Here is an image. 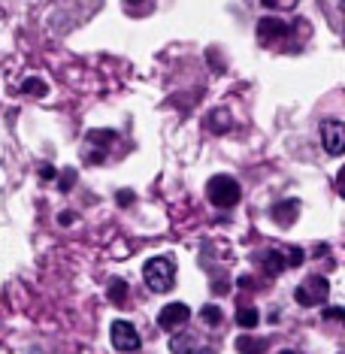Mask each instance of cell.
Listing matches in <instances>:
<instances>
[{
  "label": "cell",
  "instance_id": "5b68a950",
  "mask_svg": "<svg viewBox=\"0 0 345 354\" xmlns=\"http://www.w3.org/2000/svg\"><path fill=\"white\" fill-rule=\"evenodd\" d=\"M327 294H330V281H327L324 276H309L306 281H300L294 291V300L300 306H321L327 300Z\"/></svg>",
  "mask_w": 345,
  "mask_h": 354
},
{
  "label": "cell",
  "instance_id": "7c38bea8",
  "mask_svg": "<svg viewBox=\"0 0 345 354\" xmlns=\"http://www.w3.org/2000/svg\"><path fill=\"white\" fill-rule=\"evenodd\" d=\"M267 339H254V336H236L234 348L239 354H267Z\"/></svg>",
  "mask_w": 345,
  "mask_h": 354
},
{
  "label": "cell",
  "instance_id": "3957f363",
  "mask_svg": "<svg viewBox=\"0 0 345 354\" xmlns=\"http://www.w3.org/2000/svg\"><path fill=\"white\" fill-rule=\"evenodd\" d=\"M206 200L215 206V209H234L239 200H243V188L234 176H212L206 182Z\"/></svg>",
  "mask_w": 345,
  "mask_h": 354
},
{
  "label": "cell",
  "instance_id": "ac0fdd59",
  "mask_svg": "<svg viewBox=\"0 0 345 354\" xmlns=\"http://www.w3.org/2000/svg\"><path fill=\"white\" fill-rule=\"evenodd\" d=\"M267 10H294L297 0H261Z\"/></svg>",
  "mask_w": 345,
  "mask_h": 354
},
{
  "label": "cell",
  "instance_id": "603a6c76",
  "mask_svg": "<svg viewBox=\"0 0 345 354\" xmlns=\"http://www.w3.org/2000/svg\"><path fill=\"white\" fill-rule=\"evenodd\" d=\"M73 218H76V215H73V212H61V215H58V221H61V224H70V221H73Z\"/></svg>",
  "mask_w": 345,
  "mask_h": 354
},
{
  "label": "cell",
  "instance_id": "8fae6325",
  "mask_svg": "<svg viewBox=\"0 0 345 354\" xmlns=\"http://www.w3.org/2000/svg\"><path fill=\"white\" fill-rule=\"evenodd\" d=\"M272 221L279 224V227H288V224L297 221V215H300V200H279L276 206H272Z\"/></svg>",
  "mask_w": 345,
  "mask_h": 354
},
{
  "label": "cell",
  "instance_id": "30bf717a",
  "mask_svg": "<svg viewBox=\"0 0 345 354\" xmlns=\"http://www.w3.org/2000/svg\"><path fill=\"white\" fill-rule=\"evenodd\" d=\"M321 142L327 155H342L345 151V124L342 122H324L321 124Z\"/></svg>",
  "mask_w": 345,
  "mask_h": 354
},
{
  "label": "cell",
  "instance_id": "9c48e42d",
  "mask_svg": "<svg viewBox=\"0 0 345 354\" xmlns=\"http://www.w3.org/2000/svg\"><path fill=\"white\" fill-rule=\"evenodd\" d=\"M170 351L173 354H209V345L200 342V336L191 333V330H176L170 336Z\"/></svg>",
  "mask_w": 345,
  "mask_h": 354
},
{
  "label": "cell",
  "instance_id": "e0dca14e",
  "mask_svg": "<svg viewBox=\"0 0 345 354\" xmlns=\"http://www.w3.org/2000/svg\"><path fill=\"white\" fill-rule=\"evenodd\" d=\"M321 318H324V321H339V324L345 327V309H342V306H327V309L321 312Z\"/></svg>",
  "mask_w": 345,
  "mask_h": 354
},
{
  "label": "cell",
  "instance_id": "ba28073f",
  "mask_svg": "<svg viewBox=\"0 0 345 354\" xmlns=\"http://www.w3.org/2000/svg\"><path fill=\"white\" fill-rule=\"evenodd\" d=\"M191 321V309H188V303H167L164 309L158 312V327L160 330H179L182 324H188Z\"/></svg>",
  "mask_w": 345,
  "mask_h": 354
},
{
  "label": "cell",
  "instance_id": "7a4b0ae2",
  "mask_svg": "<svg viewBox=\"0 0 345 354\" xmlns=\"http://www.w3.org/2000/svg\"><path fill=\"white\" fill-rule=\"evenodd\" d=\"M261 261V270L267 272V276H279V272H285L288 267H300L303 261H306V252L297 245H288V248H263L258 254Z\"/></svg>",
  "mask_w": 345,
  "mask_h": 354
},
{
  "label": "cell",
  "instance_id": "6da1fadb",
  "mask_svg": "<svg viewBox=\"0 0 345 354\" xmlns=\"http://www.w3.org/2000/svg\"><path fill=\"white\" fill-rule=\"evenodd\" d=\"M142 279H146L149 291H155V294L173 291V285H176V263H173V257H164V254L149 257V261L142 263Z\"/></svg>",
  "mask_w": 345,
  "mask_h": 354
},
{
  "label": "cell",
  "instance_id": "cb8c5ba5",
  "mask_svg": "<svg viewBox=\"0 0 345 354\" xmlns=\"http://www.w3.org/2000/svg\"><path fill=\"white\" fill-rule=\"evenodd\" d=\"M279 354H300V351H291V348H285V351H279Z\"/></svg>",
  "mask_w": 345,
  "mask_h": 354
},
{
  "label": "cell",
  "instance_id": "ffe728a7",
  "mask_svg": "<svg viewBox=\"0 0 345 354\" xmlns=\"http://www.w3.org/2000/svg\"><path fill=\"white\" fill-rule=\"evenodd\" d=\"M336 194H339L342 200H345V167L339 173H336Z\"/></svg>",
  "mask_w": 345,
  "mask_h": 354
},
{
  "label": "cell",
  "instance_id": "d6986e66",
  "mask_svg": "<svg viewBox=\"0 0 345 354\" xmlns=\"http://www.w3.org/2000/svg\"><path fill=\"white\" fill-rule=\"evenodd\" d=\"M76 185V170H67V173H61V182H58V188L61 191H70Z\"/></svg>",
  "mask_w": 345,
  "mask_h": 354
},
{
  "label": "cell",
  "instance_id": "52a82bcc",
  "mask_svg": "<svg viewBox=\"0 0 345 354\" xmlns=\"http://www.w3.org/2000/svg\"><path fill=\"white\" fill-rule=\"evenodd\" d=\"M258 39L263 46H272V43H279V39H285L288 34H291V25H288L285 19H276V15H267V19H261L258 21Z\"/></svg>",
  "mask_w": 345,
  "mask_h": 354
},
{
  "label": "cell",
  "instance_id": "277c9868",
  "mask_svg": "<svg viewBox=\"0 0 345 354\" xmlns=\"http://www.w3.org/2000/svg\"><path fill=\"white\" fill-rule=\"evenodd\" d=\"M109 342H112V348L115 351H122V354H133V351H140V330H136L127 318H118V321H112V327H109Z\"/></svg>",
  "mask_w": 345,
  "mask_h": 354
},
{
  "label": "cell",
  "instance_id": "4fadbf2b",
  "mask_svg": "<svg viewBox=\"0 0 345 354\" xmlns=\"http://www.w3.org/2000/svg\"><path fill=\"white\" fill-rule=\"evenodd\" d=\"M261 321V312L254 309V306H243V309H236V324L245 327V330H254Z\"/></svg>",
  "mask_w": 345,
  "mask_h": 354
},
{
  "label": "cell",
  "instance_id": "5bb4252c",
  "mask_svg": "<svg viewBox=\"0 0 345 354\" xmlns=\"http://www.w3.org/2000/svg\"><path fill=\"white\" fill-rule=\"evenodd\" d=\"M106 297H109V303H115V306H127V281H124V279L109 281Z\"/></svg>",
  "mask_w": 345,
  "mask_h": 354
},
{
  "label": "cell",
  "instance_id": "2e32d148",
  "mask_svg": "<svg viewBox=\"0 0 345 354\" xmlns=\"http://www.w3.org/2000/svg\"><path fill=\"white\" fill-rule=\"evenodd\" d=\"M200 318H203V321H206V324H209V327H218L224 315H221V309H218V306L206 303V306H203V309H200Z\"/></svg>",
  "mask_w": 345,
  "mask_h": 354
},
{
  "label": "cell",
  "instance_id": "7402d4cb",
  "mask_svg": "<svg viewBox=\"0 0 345 354\" xmlns=\"http://www.w3.org/2000/svg\"><path fill=\"white\" fill-rule=\"evenodd\" d=\"M52 176H55V167H49V164L39 167V179H52Z\"/></svg>",
  "mask_w": 345,
  "mask_h": 354
},
{
  "label": "cell",
  "instance_id": "d4e9b609",
  "mask_svg": "<svg viewBox=\"0 0 345 354\" xmlns=\"http://www.w3.org/2000/svg\"><path fill=\"white\" fill-rule=\"evenodd\" d=\"M339 6H342V12H345V0H339Z\"/></svg>",
  "mask_w": 345,
  "mask_h": 354
},
{
  "label": "cell",
  "instance_id": "484cf974",
  "mask_svg": "<svg viewBox=\"0 0 345 354\" xmlns=\"http://www.w3.org/2000/svg\"><path fill=\"white\" fill-rule=\"evenodd\" d=\"M339 354H345V348H342V351H339Z\"/></svg>",
  "mask_w": 345,
  "mask_h": 354
},
{
  "label": "cell",
  "instance_id": "8992f818",
  "mask_svg": "<svg viewBox=\"0 0 345 354\" xmlns=\"http://www.w3.org/2000/svg\"><path fill=\"white\" fill-rule=\"evenodd\" d=\"M115 142V131H91L85 136V164H103L106 149Z\"/></svg>",
  "mask_w": 345,
  "mask_h": 354
},
{
  "label": "cell",
  "instance_id": "44dd1931",
  "mask_svg": "<svg viewBox=\"0 0 345 354\" xmlns=\"http://www.w3.org/2000/svg\"><path fill=\"white\" fill-rule=\"evenodd\" d=\"M151 3H155V0H124V6H127L131 12H140L136 6H151Z\"/></svg>",
  "mask_w": 345,
  "mask_h": 354
},
{
  "label": "cell",
  "instance_id": "9a60e30c",
  "mask_svg": "<svg viewBox=\"0 0 345 354\" xmlns=\"http://www.w3.org/2000/svg\"><path fill=\"white\" fill-rule=\"evenodd\" d=\"M49 91V85L43 82V79H37V76H30L21 82V94H30V97H43V94Z\"/></svg>",
  "mask_w": 345,
  "mask_h": 354
}]
</instances>
